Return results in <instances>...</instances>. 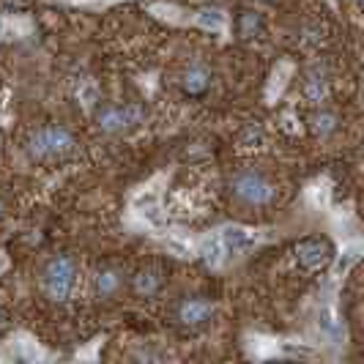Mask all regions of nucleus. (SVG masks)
I'll list each match as a JSON object with an SVG mask.
<instances>
[{
	"mask_svg": "<svg viewBox=\"0 0 364 364\" xmlns=\"http://www.w3.org/2000/svg\"><path fill=\"white\" fill-rule=\"evenodd\" d=\"M74 151V134L66 127H44L31 134L28 154L38 162H55Z\"/></svg>",
	"mask_w": 364,
	"mask_h": 364,
	"instance_id": "nucleus-1",
	"label": "nucleus"
},
{
	"mask_svg": "<svg viewBox=\"0 0 364 364\" xmlns=\"http://www.w3.org/2000/svg\"><path fill=\"white\" fill-rule=\"evenodd\" d=\"M230 195L247 208H260L274 200V183L260 170H241L230 181Z\"/></svg>",
	"mask_w": 364,
	"mask_h": 364,
	"instance_id": "nucleus-2",
	"label": "nucleus"
},
{
	"mask_svg": "<svg viewBox=\"0 0 364 364\" xmlns=\"http://www.w3.org/2000/svg\"><path fill=\"white\" fill-rule=\"evenodd\" d=\"M77 279V266L69 255L53 257L41 272V291L50 301H66Z\"/></svg>",
	"mask_w": 364,
	"mask_h": 364,
	"instance_id": "nucleus-3",
	"label": "nucleus"
},
{
	"mask_svg": "<svg viewBox=\"0 0 364 364\" xmlns=\"http://www.w3.org/2000/svg\"><path fill=\"white\" fill-rule=\"evenodd\" d=\"M143 118H146V109L140 105H102L93 112L96 127L105 134H121L127 129L143 124Z\"/></svg>",
	"mask_w": 364,
	"mask_h": 364,
	"instance_id": "nucleus-4",
	"label": "nucleus"
},
{
	"mask_svg": "<svg viewBox=\"0 0 364 364\" xmlns=\"http://www.w3.org/2000/svg\"><path fill=\"white\" fill-rule=\"evenodd\" d=\"M214 312H217V307L208 299H200V296L183 299L181 304L176 307V323L183 328H200L214 318Z\"/></svg>",
	"mask_w": 364,
	"mask_h": 364,
	"instance_id": "nucleus-5",
	"label": "nucleus"
},
{
	"mask_svg": "<svg viewBox=\"0 0 364 364\" xmlns=\"http://www.w3.org/2000/svg\"><path fill=\"white\" fill-rule=\"evenodd\" d=\"M124 291V272L118 266H102L93 277V293L99 301H112Z\"/></svg>",
	"mask_w": 364,
	"mask_h": 364,
	"instance_id": "nucleus-6",
	"label": "nucleus"
},
{
	"mask_svg": "<svg viewBox=\"0 0 364 364\" xmlns=\"http://www.w3.org/2000/svg\"><path fill=\"white\" fill-rule=\"evenodd\" d=\"M164 285V277L159 269H154V266H148V269H140V272L132 277V293L134 296H140V299H151V296H156V293L162 291Z\"/></svg>",
	"mask_w": 364,
	"mask_h": 364,
	"instance_id": "nucleus-7",
	"label": "nucleus"
},
{
	"mask_svg": "<svg viewBox=\"0 0 364 364\" xmlns=\"http://www.w3.org/2000/svg\"><path fill=\"white\" fill-rule=\"evenodd\" d=\"M178 82H181V91L186 96H203V93L211 88V72L205 66H189L181 74Z\"/></svg>",
	"mask_w": 364,
	"mask_h": 364,
	"instance_id": "nucleus-8",
	"label": "nucleus"
},
{
	"mask_svg": "<svg viewBox=\"0 0 364 364\" xmlns=\"http://www.w3.org/2000/svg\"><path fill=\"white\" fill-rule=\"evenodd\" d=\"M236 33L241 41H250L263 33V17L257 14L255 9H241L236 14Z\"/></svg>",
	"mask_w": 364,
	"mask_h": 364,
	"instance_id": "nucleus-9",
	"label": "nucleus"
},
{
	"mask_svg": "<svg viewBox=\"0 0 364 364\" xmlns=\"http://www.w3.org/2000/svg\"><path fill=\"white\" fill-rule=\"evenodd\" d=\"M310 129L318 137H328V134L337 132V115L331 109H318V112H312Z\"/></svg>",
	"mask_w": 364,
	"mask_h": 364,
	"instance_id": "nucleus-10",
	"label": "nucleus"
},
{
	"mask_svg": "<svg viewBox=\"0 0 364 364\" xmlns=\"http://www.w3.org/2000/svg\"><path fill=\"white\" fill-rule=\"evenodd\" d=\"M6 321H9V318H6V312H3V310H0V328H3V326H6Z\"/></svg>",
	"mask_w": 364,
	"mask_h": 364,
	"instance_id": "nucleus-11",
	"label": "nucleus"
},
{
	"mask_svg": "<svg viewBox=\"0 0 364 364\" xmlns=\"http://www.w3.org/2000/svg\"><path fill=\"white\" fill-rule=\"evenodd\" d=\"M3 211H6V205H3V200H0V217H3Z\"/></svg>",
	"mask_w": 364,
	"mask_h": 364,
	"instance_id": "nucleus-12",
	"label": "nucleus"
},
{
	"mask_svg": "<svg viewBox=\"0 0 364 364\" xmlns=\"http://www.w3.org/2000/svg\"><path fill=\"white\" fill-rule=\"evenodd\" d=\"M266 3H272V0H266Z\"/></svg>",
	"mask_w": 364,
	"mask_h": 364,
	"instance_id": "nucleus-13",
	"label": "nucleus"
}]
</instances>
